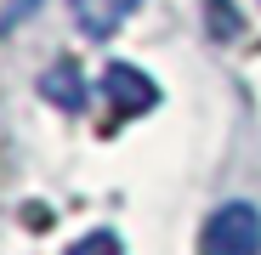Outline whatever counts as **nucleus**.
I'll return each mask as SVG.
<instances>
[{"mask_svg":"<svg viewBox=\"0 0 261 255\" xmlns=\"http://www.w3.org/2000/svg\"><path fill=\"white\" fill-rule=\"evenodd\" d=\"M204 255H261V210L233 199L204 221Z\"/></svg>","mask_w":261,"mask_h":255,"instance_id":"nucleus-1","label":"nucleus"},{"mask_svg":"<svg viewBox=\"0 0 261 255\" xmlns=\"http://www.w3.org/2000/svg\"><path fill=\"white\" fill-rule=\"evenodd\" d=\"M102 97L114 102V114H148V108L159 102V85H153L142 68H130V63H108Z\"/></svg>","mask_w":261,"mask_h":255,"instance_id":"nucleus-2","label":"nucleus"},{"mask_svg":"<svg viewBox=\"0 0 261 255\" xmlns=\"http://www.w3.org/2000/svg\"><path fill=\"white\" fill-rule=\"evenodd\" d=\"M68 6H74V23L91 34V40H108L130 12L142 6V0H68Z\"/></svg>","mask_w":261,"mask_h":255,"instance_id":"nucleus-3","label":"nucleus"},{"mask_svg":"<svg viewBox=\"0 0 261 255\" xmlns=\"http://www.w3.org/2000/svg\"><path fill=\"white\" fill-rule=\"evenodd\" d=\"M40 97L57 102L63 114H80V108H85V79H80V68H74L68 57H57L46 74H40Z\"/></svg>","mask_w":261,"mask_h":255,"instance_id":"nucleus-4","label":"nucleus"},{"mask_svg":"<svg viewBox=\"0 0 261 255\" xmlns=\"http://www.w3.org/2000/svg\"><path fill=\"white\" fill-rule=\"evenodd\" d=\"M68 255H119V238H114V233H85Z\"/></svg>","mask_w":261,"mask_h":255,"instance_id":"nucleus-5","label":"nucleus"},{"mask_svg":"<svg viewBox=\"0 0 261 255\" xmlns=\"http://www.w3.org/2000/svg\"><path fill=\"white\" fill-rule=\"evenodd\" d=\"M34 6H40V0H6V17H0V29H17L23 17H34Z\"/></svg>","mask_w":261,"mask_h":255,"instance_id":"nucleus-6","label":"nucleus"}]
</instances>
